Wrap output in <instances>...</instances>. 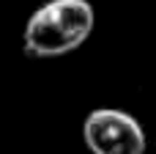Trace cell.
Returning <instances> with one entry per match:
<instances>
[{"label":"cell","mask_w":156,"mask_h":154,"mask_svg":"<svg viewBox=\"0 0 156 154\" xmlns=\"http://www.w3.org/2000/svg\"><path fill=\"white\" fill-rule=\"evenodd\" d=\"M90 154H145V132L134 116L118 107H99L82 124Z\"/></svg>","instance_id":"cell-2"},{"label":"cell","mask_w":156,"mask_h":154,"mask_svg":"<svg viewBox=\"0 0 156 154\" xmlns=\"http://www.w3.org/2000/svg\"><path fill=\"white\" fill-rule=\"evenodd\" d=\"M96 11L88 0H49L25 25L22 47L30 58H58L88 41Z\"/></svg>","instance_id":"cell-1"}]
</instances>
